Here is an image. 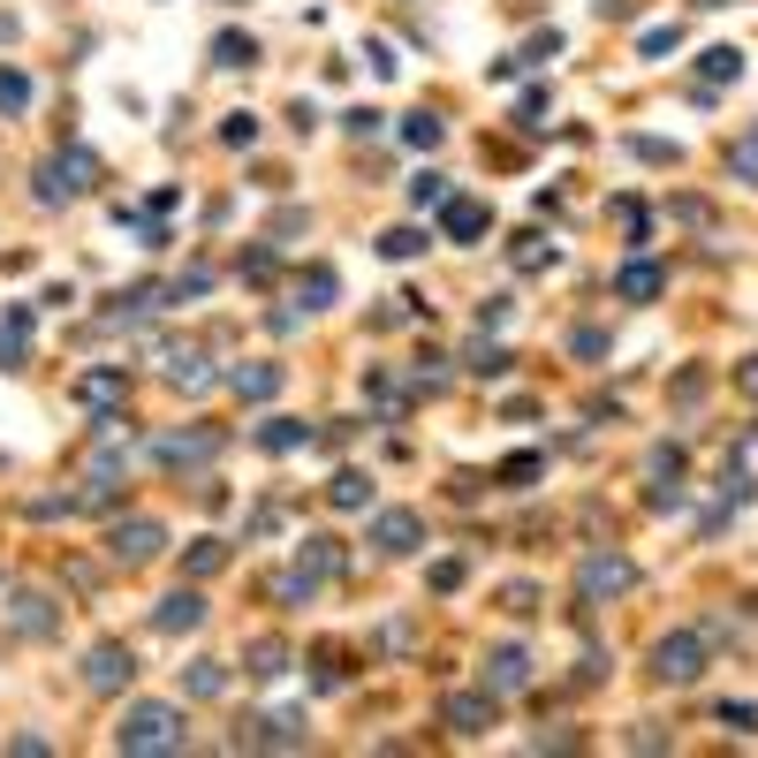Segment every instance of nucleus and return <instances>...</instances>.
<instances>
[{"instance_id":"41","label":"nucleus","mask_w":758,"mask_h":758,"mask_svg":"<svg viewBox=\"0 0 758 758\" xmlns=\"http://www.w3.org/2000/svg\"><path fill=\"white\" fill-rule=\"evenodd\" d=\"M729 167H736L744 182H758V130H751V137H744V145H736V152H729Z\"/></svg>"},{"instance_id":"9","label":"nucleus","mask_w":758,"mask_h":758,"mask_svg":"<svg viewBox=\"0 0 758 758\" xmlns=\"http://www.w3.org/2000/svg\"><path fill=\"white\" fill-rule=\"evenodd\" d=\"M130 675H137V667H130L122 645H92V652H84V690H122Z\"/></svg>"},{"instance_id":"4","label":"nucleus","mask_w":758,"mask_h":758,"mask_svg":"<svg viewBox=\"0 0 758 758\" xmlns=\"http://www.w3.org/2000/svg\"><path fill=\"white\" fill-rule=\"evenodd\" d=\"M76 402L84 410H122L130 402V364H92V372H76Z\"/></svg>"},{"instance_id":"36","label":"nucleus","mask_w":758,"mask_h":758,"mask_svg":"<svg viewBox=\"0 0 758 758\" xmlns=\"http://www.w3.org/2000/svg\"><path fill=\"white\" fill-rule=\"evenodd\" d=\"M410 205H418V213H425V205H448V182H441V175H418V182H410Z\"/></svg>"},{"instance_id":"40","label":"nucleus","mask_w":758,"mask_h":758,"mask_svg":"<svg viewBox=\"0 0 758 758\" xmlns=\"http://www.w3.org/2000/svg\"><path fill=\"white\" fill-rule=\"evenodd\" d=\"M455 585H462V562H433V569H425V592H455Z\"/></svg>"},{"instance_id":"35","label":"nucleus","mask_w":758,"mask_h":758,"mask_svg":"<svg viewBox=\"0 0 758 758\" xmlns=\"http://www.w3.org/2000/svg\"><path fill=\"white\" fill-rule=\"evenodd\" d=\"M569 357L600 364V357H606V334H600V326H577V334H569Z\"/></svg>"},{"instance_id":"45","label":"nucleus","mask_w":758,"mask_h":758,"mask_svg":"<svg viewBox=\"0 0 758 758\" xmlns=\"http://www.w3.org/2000/svg\"><path fill=\"white\" fill-rule=\"evenodd\" d=\"M501 600H508V614H539V592H531V585H508Z\"/></svg>"},{"instance_id":"44","label":"nucleus","mask_w":758,"mask_h":758,"mask_svg":"<svg viewBox=\"0 0 758 758\" xmlns=\"http://www.w3.org/2000/svg\"><path fill=\"white\" fill-rule=\"evenodd\" d=\"M364 61H372V76H380V84L395 76V46H380V38H372V46H364Z\"/></svg>"},{"instance_id":"39","label":"nucleus","mask_w":758,"mask_h":758,"mask_svg":"<svg viewBox=\"0 0 758 758\" xmlns=\"http://www.w3.org/2000/svg\"><path fill=\"white\" fill-rule=\"evenodd\" d=\"M721 729H736V736H751V729H758V706H744V698H729V706H721Z\"/></svg>"},{"instance_id":"43","label":"nucleus","mask_w":758,"mask_h":758,"mask_svg":"<svg viewBox=\"0 0 758 758\" xmlns=\"http://www.w3.org/2000/svg\"><path fill=\"white\" fill-rule=\"evenodd\" d=\"M675 46H683V31H645L637 38V53H675Z\"/></svg>"},{"instance_id":"22","label":"nucleus","mask_w":758,"mask_h":758,"mask_svg":"<svg viewBox=\"0 0 758 758\" xmlns=\"http://www.w3.org/2000/svg\"><path fill=\"white\" fill-rule=\"evenodd\" d=\"M213 61H220V69H251V61H258V38H251V31H220V38H213Z\"/></svg>"},{"instance_id":"20","label":"nucleus","mask_w":758,"mask_h":758,"mask_svg":"<svg viewBox=\"0 0 758 758\" xmlns=\"http://www.w3.org/2000/svg\"><path fill=\"white\" fill-rule=\"evenodd\" d=\"M228 380H236L243 402H274V395H281V364H236Z\"/></svg>"},{"instance_id":"13","label":"nucleus","mask_w":758,"mask_h":758,"mask_svg":"<svg viewBox=\"0 0 758 758\" xmlns=\"http://www.w3.org/2000/svg\"><path fill=\"white\" fill-rule=\"evenodd\" d=\"M297 577L311 585V592H318V585H334V577H341V539H303Z\"/></svg>"},{"instance_id":"12","label":"nucleus","mask_w":758,"mask_h":758,"mask_svg":"<svg viewBox=\"0 0 758 758\" xmlns=\"http://www.w3.org/2000/svg\"><path fill=\"white\" fill-rule=\"evenodd\" d=\"M167 380H175L182 395H205V387H213L220 372L205 364V349H190V341H175V349H167Z\"/></svg>"},{"instance_id":"24","label":"nucleus","mask_w":758,"mask_h":758,"mask_svg":"<svg viewBox=\"0 0 758 758\" xmlns=\"http://www.w3.org/2000/svg\"><path fill=\"white\" fill-rule=\"evenodd\" d=\"M303 441H311V433H303L297 418H266V425H258V448L266 455H289V448H303Z\"/></svg>"},{"instance_id":"28","label":"nucleus","mask_w":758,"mask_h":758,"mask_svg":"<svg viewBox=\"0 0 758 758\" xmlns=\"http://www.w3.org/2000/svg\"><path fill=\"white\" fill-rule=\"evenodd\" d=\"M698 76H706V84H729V76H744V53H736V46H713V53L698 61Z\"/></svg>"},{"instance_id":"46","label":"nucleus","mask_w":758,"mask_h":758,"mask_svg":"<svg viewBox=\"0 0 758 758\" xmlns=\"http://www.w3.org/2000/svg\"><path fill=\"white\" fill-rule=\"evenodd\" d=\"M736 380H744V395L758 402V357H744V364H736Z\"/></svg>"},{"instance_id":"26","label":"nucleus","mask_w":758,"mask_h":758,"mask_svg":"<svg viewBox=\"0 0 758 758\" xmlns=\"http://www.w3.org/2000/svg\"><path fill=\"white\" fill-rule=\"evenodd\" d=\"M402 137H410V145H418V152H433V145H441V137H448V122H441L433 107H418V115H402Z\"/></svg>"},{"instance_id":"42","label":"nucleus","mask_w":758,"mask_h":758,"mask_svg":"<svg viewBox=\"0 0 758 758\" xmlns=\"http://www.w3.org/2000/svg\"><path fill=\"white\" fill-rule=\"evenodd\" d=\"M629 152H637V159H683L667 137H629Z\"/></svg>"},{"instance_id":"23","label":"nucleus","mask_w":758,"mask_h":758,"mask_svg":"<svg viewBox=\"0 0 758 758\" xmlns=\"http://www.w3.org/2000/svg\"><path fill=\"white\" fill-rule=\"evenodd\" d=\"M326 501H334V508H372V478H364V470H334Z\"/></svg>"},{"instance_id":"47","label":"nucleus","mask_w":758,"mask_h":758,"mask_svg":"<svg viewBox=\"0 0 758 758\" xmlns=\"http://www.w3.org/2000/svg\"><path fill=\"white\" fill-rule=\"evenodd\" d=\"M698 8H729V0H698Z\"/></svg>"},{"instance_id":"7","label":"nucleus","mask_w":758,"mask_h":758,"mask_svg":"<svg viewBox=\"0 0 758 758\" xmlns=\"http://www.w3.org/2000/svg\"><path fill=\"white\" fill-rule=\"evenodd\" d=\"M152 455L167 462V470H190V462H213L220 455V433H205V425H182V433H159Z\"/></svg>"},{"instance_id":"33","label":"nucleus","mask_w":758,"mask_h":758,"mask_svg":"<svg viewBox=\"0 0 758 758\" xmlns=\"http://www.w3.org/2000/svg\"><path fill=\"white\" fill-rule=\"evenodd\" d=\"M31 107V76L23 69H0V115H23Z\"/></svg>"},{"instance_id":"25","label":"nucleus","mask_w":758,"mask_h":758,"mask_svg":"<svg viewBox=\"0 0 758 758\" xmlns=\"http://www.w3.org/2000/svg\"><path fill=\"white\" fill-rule=\"evenodd\" d=\"M220 690H228V675H220L213 660H190V667H182V698H220Z\"/></svg>"},{"instance_id":"21","label":"nucleus","mask_w":758,"mask_h":758,"mask_svg":"<svg viewBox=\"0 0 758 758\" xmlns=\"http://www.w3.org/2000/svg\"><path fill=\"white\" fill-rule=\"evenodd\" d=\"M23 349H31V311L15 303V311H8V326H0V372H15V364H23Z\"/></svg>"},{"instance_id":"5","label":"nucleus","mask_w":758,"mask_h":758,"mask_svg":"<svg viewBox=\"0 0 758 758\" xmlns=\"http://www.w3.org/2000/svg\"><path fill=\"white\" fill-rule=\"evenodd\" d=\"M577 585H585V600H622V592L637 585V569H629L622 554L592 546V554H585V569H577Z\"/></svg>"},{"instance_id":"17","label":"nucleus","mask_w":758,"mask_h":758,"mask_svg":"<svg viewBox=\"0 0 758 758\" xmlns=\"http://www.w3.org/2000/svg\"><path fill=\"white\" fill-rule=\"evenodd\" d=\"M334 297H341V274L334 266H303L297 274V311H326Z\"/></svg>"},{"instance_id":"10","label":"nucleus","mask_w":758,"mask_h":758,"mask_svg":"<svg viewBox=\"0 0 758 758\" xmlns=\"http://www.w3.org/2000/svg\"><path fill=\"white\" fill-rule=\"evenodd\" d=\"M485 228H493V213H485L478 197H448V205H441V236H448V243H478Z\"/></svg>"},{"instance_id":"29","label":"nucleus","mask_w":758,"mask_h":758,"mask_svg":"<svg viewBox=\"0 0 758 758\" xmlns=\"http://www.w3.org/2000/svg\"><path fill=\"white\" fill-rule=\"evenodd\" d=\"M425 251V228H387L380 236V258H418Z\"/></svg>"},{"instance_id":"19","label":"nucleus","mask_w":758,"mask_h":758,"mask_svg":"<svg viewBox=\"0 0 758 758\" xmlns=\"http://www.w3.org/2000/svg\"><path fill=\"white\" fill-rule=\"evenodd\" d=\"M462 364H470L478 380H501V372H508V349L493 341V326H478V334H470V349H462Z\"/></svg>"},{"instance_id":"37","label":"nucleus","mask_w":758,"mask_h":758,"mask_svg":"<svg viewBox=\"0 0 758 758\" xmlns=\"http://www.w3.org/2000/svg\"><path fill=\"white\" fill-rule=\"evenodd\" d=\"M433 387H448V357L425 349V357H418V395H433Z\"/></svg>"},{"instance_id":"6","label":"nucleus","mask_w":758,"mask_h":758,"mask_svg":"<svg viewBox=\"0 0 758 758\" xmlns=\"http://www.w3.org/2000/svg\"><path fill=\"white\" fill-rule=\"evenodd\" d=\"M372 546H380V554H418V546H425L418 508H372Z\"/></svg>"},{"instance_id":"8","label":"nucleus","mask_w":758,"mask_h":758,"mask_svg":"<svg viewBox=\"0 0 758 758\" xmlns=\"http://www.w3.org/2000/svg\"><path fill=\"white\" fill-rule=\"evenodd\" d=\"M524 690H531V652H524V645L493 652V660H485V698H524Z\"/></svg>"},{"instance_id":"18","label":"nucleus","mask_w":758,"mask_h":758,"mask_svg":"<svg viewBox=\"0 0 758 758\" xmlns=\"http://www.w3.org/2000/svg\"><path fill=\"white\" fill-rule=\"evenodd\" d=\"M441 713H448L455 736H485V729H493V698H470V690H462V698H448Z\"/></svg>"},{"instance_id":"32","label":"nucleus","mask_w":758,"mask_h":758,"mask_svg":"<svg viewBox=\"0 0 758 758\" xmlns=\"http://www.w3.org/2000/svg\"><path fill=\"white\" fill-rule=\"evenodd\" d=\"M311 683H318V690H341V683H349V667H341V652H334V645H326V652H311Z\"/></svg>"},{"instance_id":"31","label":"nucleus","mask_w":758,"mask_h":758,"mask_svg":"<svg viewBox=\"0 0 758 758\" xmlns=\"http://www.w3.org/2000/svg\"><path fill=\"white\" fill-rule=\"evenodd\" d=\"M539 470H546V455H508V462H501V485H508V493H524Z\"/></svg>"},{"instance_id":"30","label":"nucleus","mask_w":758,"mask_h":758,"mask_svg":"<svg viewBox=\"0 0 758 758\" xmlns=\"http://www.w3.org/2000/svg\"><path fill=\"white\" fill-rule=\"evenodd\" d=\"M516 266H524V274H546V266H554V243H546V236H516Z\"/></svg>"},{"instance_id":"34","label":"nucleus","mask_w":758,"mask_h":758,"mask_svg":"<svg viewBox=\"0 0 758 758\" xmlns=\"http://www.w3.org/2000/svg\"><path fill=\"white\" fill-rule=\"evenodd\" d=\"M220 145H258V115H228V122H220Z\"/></svg>"},{"instance_id":"11","label":"nucleus","mask_w":758,"mask_h":758,"mask_svg":"<svg viewBox=\"0 0 758 758\" xmlns=\"http://www.w3.org/2000/svg\"><path fill=\"white\" fill-rule=\"evenodd\" d=\"M205 622V592H167V600L152 606V629L159 637H182V629H197Z\"/></svg>"},{"instance_id":"2","label":"nucleus","mask_w":758,"mask_h":758,"mask_svg":"<svg viewBox=\"0 0 758 758\" xmlns=\"http://www.w3.org/2000/svg\"><path fill=\"white\" fill-rule=\"evenodd\" d=\"M159 546H167V531H159L152 516H130V524L107 531V562H115V569H145Z\"/></svg>"},{"instance_id":"27","label":"nucleus","mask_w":758,"mask_h":758,"mask_svg":"<svg viewBox=\"0 0 758 758\" xmlns=\"http://www.w3.org/2000/svg\"><path fill=\"white\" fill-rule=\"evenodd\" d=\"M220 562H228V546H220V539H197V546H182V577H213Z\"/></svg>"},{"instance_id":"14","label":"nucleus","mask_w":758,"mask_h":758,"mask_svg":"<svg viewBox=\"0 0 758 758\" xmlns=\"http://www.w3.org/2000/svg\"><path fill=\"white\" fill-rule=\"evenodd\" d=\"M660 289H667V274H660L652 258H629V266H614V297H622V303H652Z\"/></svg>"},{"instance_id":"15","label":"nucleus","mask_w":758,"mask_h":758,"mask_svg":"<svg viewBox=\"0 0 758 758\" xmlns=\"http://www.w3.org/2000/svg\"><path fill=\"white\" fill-rule=\"evenodd\" d=\"M8 622H15V637H53L61 614H53L46 592H15V600H8Z\"/></svg>"},{"instance_id":"3","label":"nucleus","mask_w":758,"mask_h":758,"mask_svg":"<svg viewBox=\"0 0 758 758\" xmlns=\"http://www.w3.org/2000/svg\"><path fill=\"white\" fill-rule=\"evenodd\" d=\"M652 675H660V683H698V675H706V637H698V629L660 637V645H652Z\"/></svg>"},{"instance_id":"1","label":"nucleus","mask_w":758,"mask_h":758,"mask_svg":"<svg viewBox=\"0 0 758 758\" xmlns=\"http://www.w3.org/2000/svg\"><path fill=\"white\" fill-rule=\"evenodd\" d=\"M115 751H182V713L175 706H152V698H137L130 713H122V729H115Z\"/></svg>"},{"instance_id":"16","label":"nucleus","mask_w":758,"mask_h":758,"mask_svg":"<svg viewBox=\"0 0 758 758\" xmlns=\"http://www.w3.org/2000/svg\"><path fill=\"white\" fill-rule=\"evenodd\" d=\"M243 675H251V683H274V675H289V645H281V637H251V652H243Z\"/></svg>"},{"instance_id":"38","label":"nucleus","mask_w":758,"mask_h":758,"mask_svg":"<svg viewBox=\"0 0 758 758\" xmlns=\"http://www.w3.org/2000/svg\"><path fill=\"white\" fill-rule=\"evenodd\" d=\"M205 289H213V274H205V266H190V274H182V281H175V289H159V297L190 303V297H205Z\"/></svg>"}]
</instances>
